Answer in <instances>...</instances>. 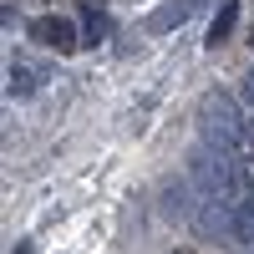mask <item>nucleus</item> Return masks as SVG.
I'll list each match as a JSON object with an SVG mask.
<instances>
[{
    "mask_svg": "<svg viewBox=\"0 0 254 254\" xmlns=\"http://www.w3.org/2000/svg\"><path fill=\"white\" fill-rule=\"evenodd\" d=\"M234 20H239V0H224L219 15H214V26H208V46H224L229 31H234Z\"/></svg>",
    "mask_w": 254,
    "mask_h": 254,
    "instance_id": "obj_6",
    "label": "nucleus"
},
{
    "mask_svg": "<svg viewBox=\"0 0 254 254\" xmlns=\"http://www.w3.org/2000/svg\"><path fill=\"white\" fill-rule=\"evenodd\" d=\"M244 102L254 107V66H249V76H244Z\"/></svg>",
    "mask_w": 254,
    "mask_h": 254,
    "instance_id": "obj_8",
    "label": "nucleus"
},
{
    "mask_svg": "<svg viewBox=\"0 0 254 254\" xmlns=\"http://www.w3.org/2000/svg\"><path fill=\"white\" fill-rule=\"evenodd\" d=\"M234 234L239 239H254V188L234 203Z\"/></svg>",
    "mask_w": 254,
    "mask_h": 254,
    "instance_id": "obj_7",
    "label": "nucleus"
},
{
    "mask_svg": "<svg viewBox=\"0 0 254 254\" xmlns=\"http://www.w3.org/2000/svg\"><path fill=\"white\" fill-rule=\"evenodd\" d=\"M244 147L254 153V122H244Z\"/></svg>",
    "mask_w": 254,
    "mask_h": 254,
    "instance_id": "obj_9",
    "label": "nucleus"
},
{
    "mask_svg": "<svg viewBox=\"0 0 254 254\" xmlns=\"http://www.w3.org/2000/svg\"><path fill=\"white\" fill-rule=\"evenodd\" d=\"M193 178L208 198H219V203H239L249 188L239 178V168H234V153H219V147H203V153L193 158Z\"/></svg>",
    "mask_w": 254,
    "mask_h": 254,
    "instance_id": "obj_1",
    "label": "nucleus"
},
{
    "mask_svg": "<svg viewBox=\"0 0 254 254\" xmlns=\"http://www.w3.org/2000/svg\"><path fill=\"white\" fill-rule=\"evenodd\" d=\"M41 87H46V71H36L31 61H10V81H5L10 97H31V92H41Z\"/></svg>",
    "mask_w": 254,
    "mask_h": 254,
    "instance_id": "obj_4",
    "label": "nucleus"
},
{
    "mask_svg": "<svg viewBox=\"0 0 254 254\" xmlns=\"http://www.w3.org/2000/svg\"><path fill=\"white\" fill-rule=\"evenodd\" d=\"M198 5H203V0H163V5H158L153 15H147L142 26L153 31V36H168V31H178V26H183V20L193 15Z\"/></svg>",
    "mask_w": 254,
    "mask_h": 254,
    "instance_id": "obj_3",
    "label": "nucleus"
},
{
    "mask_svg": "<svg viewBox=\"0 0 254 254\" xmlns=\"http://www.w3.org/2000/svg\"><path fill=\"white\" fill-rule=\"evenodd\" d=\"M107 31H112V20H107L102 5H87V10H81V46H102Z\"/></svg>",
    "mask_w": 254,
    "mask_h": 254,
    "instance_id": "obj_5",
    "label": "nucleus"
},
{
    "mask_svg": "<svg viewBox=\"0 0 254 254\" xmlns=\"http://www.w3.org/2000/svg\"><path fill=\"white\" fill-rule=\"evenodd\" d=\"M15 254H31V244H15Z\"/></svg>",
    "mask_w": 254,
    "mask_h": 254,
    "instance_id": "obj_10",
    "label": "nucleus"
},
{
    "mask_svg": "<svg viewBox=\"0 0 254 254\" xmlns=\"http://www.w3.org/2000/svg\"><path fill=\"white\" fill-rule=\"evenodd\" d=\"M31 41H36V46H51V51H76L81 31L71 26L66 15H36L31 20Z\"/></svg>",
    "mask_w": 254,
    "mask_h": 254,
    "instance_id": "obj_2",
    "label": "nucleus"
}]
</instances>
